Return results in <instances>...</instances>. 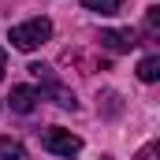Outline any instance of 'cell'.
<instances>
[{"label": "cell", "mask_w": 160, "mask_h": 160, "mask_svg": "<svg viewBox=\"0 0 160 160\" xmlns=\"http://www.w3.org/2000/svg\"><path fill=\"white\" fill-rule=\"evenodd\" d=\"M119 4L123 0H82V8H89V11H97V15H116Z\"/></svg>", "instance_id": "obj_8"}, {"label": "cell", "mask_w": 160, "mask_h": 160, "mask_svg": "<svg viewBox=\"0 0 160 160\" xmlns=\"http://www.w3.org/2000/svg\"><path fill=\"white\" fill-rule=\"evenodd\" d=\"M30 71H34V78H41L45 86H48V93L56 97V104H60V108H75V97H71V93H67L60 82L52 78V71H48L45 63H30Z\"/></svg>", "instance_id": "obj_3"}, {"label": "cell", "mask_w": 160, "mask_h": 160, "mask_svg": "<svg viewBox=\"0 0 160 160\" xmlns=\"http://www.w3.org/2000/svg\"><path fill=\"white\" fill-rule=\"evenodd\" d=\"M142 160H153V149H149V153H145V157H142Z\"/></svg>", "instance_id": "obj_10"}, {"label": "cell", "mask_w": 160, "mask_h": 160, "mask_svg": "<svg viewBox=\"0 0 160 160\" xmlns=\"http://www.w3.org/2000/svg\"><path fill=\"white\" fill-rule=\"evenodd\" d=\"M4 67H8V56H4V48H0V75H4Z\"/></svg>", "instance_id": "obj_9"}, {"label": "cell", "mask_w": 160, "mask_h": 160, "mask_svg": "<svg viewBox=\"0 0 160 160\" xmlns=\"http://www.w3.org/2000/svg\"><path fill=\"white\" fill-rule=\"evenodd\" d=\"M0 160H26V149L11 138H0Z\"/></svg>", "instance_id": "obj_7"}, {"label": "cell", "mask_w": 160, "mask_h": 160, "mask_svg": "<svg viewBox=\"0 0 160 160\" xmlns=\"http://www.w3.org/2000/svg\"><path fill=\"white\" fill-rule=\"evenodd\" d=\"M138 78L142 82H157L160 78V56H145V60L138 63Z\"/></svg>", "instance_id": "obj_6"}, {"label": "cell", "mask_w": 160, "mask_h": 160, "mask_svg": "<svg viewBox=\"0 0 160 160\" xmlns=\"http://www.w3.org/2000/svg\"><path fill=\"white\" fill-rule=\"evenodd\" d=\"M101 45H104V48H112V52H130L138 41H134L130 30H101Z\"/></svg>", "instance_id": "obj_5"}, {"label": "cell", "mask_w": 160, "mask_h": 160, "mask_svg": "<svg viewBox=\"0 0 160 160\" xmlns=\"http://www.w3.org/2000/svg\"><path fill=\"white\" fill-rule=\"evenodd\" d=\"M41 145H45L48 153H56V157H75L82 149V138L71 134V130H63V127H48V130L41 134Z\"/></svg>", "instance_id": "obj_2"}, {"label": "cell", "mask_w": 160, "mask_h": 160, "mask_svg": "<svg viewBox=\"0 0 160 160\" xmlns=\"http://www.w3.org/2000/svg\"><path fill=\"white\" fill-rule=\"evenodd\" d=\"M52 38V22L48 19H30V22H19V26H11V34L8 41L19 48V52H34L41 41Z\"/></svg>", "instance_id": "obj_1"}, {"label": "cell", "mask_w": 160, "mask_h": 160, "mask_svg": "<svg viewBox=\"0 0 160 160\" xmlns=\"http://www.w3.org/2000/svg\"><path fill=\"white\" fill-rule=\"evenodd\" d=\"M8 101H11V112L30 116V112H34V104H38V89H30V86H15Z\"/></svg>", "instance_id": "obj_4"}]
</instances>
